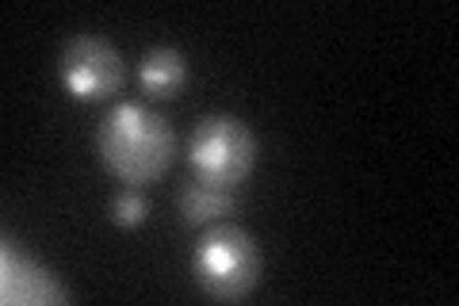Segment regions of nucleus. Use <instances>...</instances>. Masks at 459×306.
<instances>
[{
    "mask_svg": "<svg viewBox=\"0 0 459 306\" xmlns=\"http://www.w3.org/2000/svg\"><path fill=\"white\" fill-rule=\"evenodd\" d=\"M0 299L8 306H62L69 302V291L20 241L4 238V249H0Z\"/></svg>",
    "mask_w": 459,
    "mask_h": 306,
    "instance_id": "obj_5",
    "label": "nucleus"
},
{
    "mask_svg": "<svg viewBox=\"0 0 459 306\" xmlns=\"http://www.w3.org/2000/svg\"><path fill=\"white\" fill-rule=\"evenodd\" d=\"M238 207V192L230 184H214V180H199L192 177L188 184L180 188L177 196V211H180V223L184 226H214V223H226Z\"/></svg>",
    "mask_w": 459,
    "mask_h": 306,
    "instance_id": "obj_6",
    "label": "nucleus"
},
{
    "mask_svg": "<svg viewBox=\"0 0 459 306\" xmlns=\"http://www.w3.org/2000/svg\"><path fill=\"white\" fill-rule=\"evenodd\" d=\"M188 165L199 180L238 188L256 169V135L238 115H204L188 142Z\"/></svg>",
    "mask_w": 459,
    "mask_h": 306,
    "instance_id": "obj_3",
    "label": "nucleus"
},
{
    "mask_svg": "<svg viewBox=\"0 0 459 306\" xmlns=\"http://www.w3.org/2000/svg\"><path fill=\"white\" fill-rule=\"evenodd\" d=\"M57 77H62V89L77 104H104L123 89L126 62L104 35L84 31L65 39L62 57H57Z\"/></svg>",
    "mask_w": 459,
    "mask_h": 306,
    "instance_id": "obj_4",
    "label": "nucleus"
},
{
    "mask_svg": "<svg viewBox=\"0 0 459 306\" xmlns=\"http://www.w3.org/2000/svg\"><path fill=\"white\" fill-rule=\"evenodd\" d=\"M108 218L119 230H142L150 223V199H146V192L142 188H119V192L111 196V203H108Z\"/></svg>",
    "mask_w": 459,
    "mask_h": 306,
    "instance_id": "obj_8",
    "label": "nucleus"
},
{
    "mask_svg": "<svg viewBox=\"0 0 459 306\" xmlns=\"http://www.w3.org/2000/svg\"><path fill=\"white\" fill-rule=\"evenodd\" d=\"M96 153L100 165L119 184L146 188L161 180L177 162V135L165 123V115L134 104V100H123L96 127Z\"/></svg>",
    "mask_w": 459,
    "mask_h": 306,
    "instance_id": "obj_1",
    "label": "nucleus"
},
{
    "mask_svg": "<svg viewBox=\"0 0 459 306\" xmlns=\"http://www.w3.org/2000/svg\"><path fill=\"white\" fill-rule=\"evenodd\" d=\"M184 81H188V57L177 47H153L142 54L138 62V89L150 100H172L180 96Z\"/></svg>",
    "mask_w": 459,
    "mask_h": 306,
    "instance_id": "obj_7",
    "label": "nucleus"
},
{
    "mask_svg": "<svg viewBox=\"0 0 459 306\" xmlns=\"http://www.w3.org/2000/svg\"><path fill=\"white\" fill-rule=\"evenodd\" d=\"M264 272V253L249 230L238 223H214L199 234L192 249V275L195 287L207 299L241 302L249 299Z\"/></svg>",
    "mask_w": 459,
    "mask_h": 306,
    "instance_id": "obj_2",
    "label": "nucleus"
}]
</instances>
